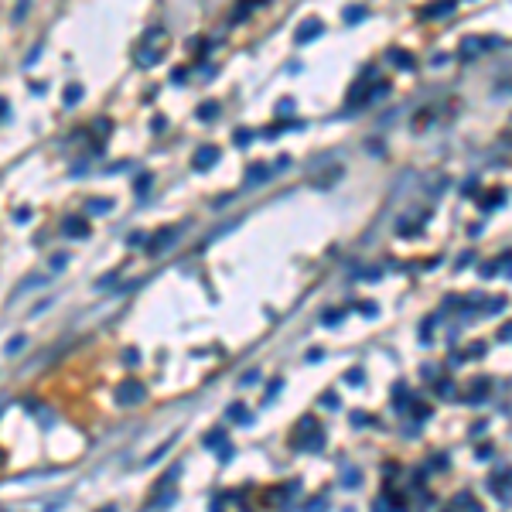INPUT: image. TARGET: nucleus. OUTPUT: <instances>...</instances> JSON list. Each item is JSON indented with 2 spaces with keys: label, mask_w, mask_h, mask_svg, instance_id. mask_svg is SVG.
Wrapping results in <instances>:
<instances>
[{
  "label": "nucleus",
  "mask_w": 512,
  "mask_h": 512,
  "mask_svg": "<svg viewBox=\"0 0 512 512\" xmlns=\"http://www.w3.org/2000/svg\"><path fill=\"white\" fill-rule=\"evenodd\" d=\"M393 406H396V410L406 406V386H403V382H396V400H393Z\"/></svg>",
  "instance_id": "bb28decb"
},
{
  "label": "nucleus",
  "mask_w": 512,
  "mask_h": 512,
  "mask_svg": "<svg viewBox=\"0 0 512 512\" xmlns=\"http://www.w3.org/2000/svg\"><path fill=\"white\" fill-rule=\"evenodd\" d=\"M150 181H154L150 174H140V178L134 181V191H137V195H147V191H150Z\"/></svg>",
  "instance_id": "b1692460"
},
{
  "label": "nucleus",
  "mask_w": 512,
  "mask_h": 512,
  "mask_svg": "<svg viewBox=\"0 0 512 512\" xmlns=\"http://www.w3.org/2000/svg\"><path fill=\"white\" fill-rule=\"evenodd\" d=\"M174 437H178V434H174ZM174 437H171V440H164V444H161V447H157V451H154L150 458H144V464H154V461H161V458H164V454L171 451V444H174Z\"/></svg>",
  "instance_id": "412c9836"
},
{
  "label": "nucleus",
  "mask_w": 512,
  "mask_h": 512,
  "mask_svg": "<svg viewBox=\"0 0 512 512\" xmlns=\"http://www.w3.org/2000/svg\"><path fill=\"white\" fill-rule=\"evenodd\" d=\"M277 113H284V116L294 113V103H291V99H280V103H277Z\"/></svg>",
  "instance_id": "a19ab883"
},
{
  "label": "nucleus",
  "mask_w": 512,
  "mask_h": 512,
  "mask_svg": "<svg viewBox=\"0 0 512 512\" xmlns=\"http://www.w3.org/2000/svg\"><path fill=\"white\" fill-rule=\"evenodd\" d=\"M239 382H243V386H253V382H260V372H256V369H253V372H246V376H243V379H239Z\"/></svg>",
  "instance_id": "58836bf2"
},
{
  "label": "nucleus",
  "mask_w": 512,
  "mask_h": 512,
  "mask_svg": "<svg viewBox=\"0 0 512 512\" xmlns=\"http://www.w3.org/2000/svg\"><path fill=\"white\" fill-rule=\"evenodd\" d=\"M393 65H400V69H413L417 62H413V55L410 52H403V48H389V55H386Z\"/></svg>",
  "instance_id": "1a4fd4ad"
},
{
  "label": "nucleus",
  "mask_w": 512,
  "mask_h": 512,
  "mask_svg": "<svg viewBox=\"0 0 512 512\" xmlns=\"http://www.w3.org/2000/svg\"><path fill=\"white\" fill-rule=\"evenodd\" d=\"M382 96H389V82H379V85H376V89L369 92V96H366V99H362V103H379Z\"/></svg>",
  "instance_id": "aec40b11"
},
{
  "label": "nucleus",
  "mask_w": 512,
  "mask_h": 512,
  "mask_svg": "<svg viewBox=\"0 0 512 512\" xmlns=\"http://www.w3.org/2000/svg\"><path fill=\"white\" fill-rule=\"evenodd\" d=\"M157 58H161L157 52H140V55H137V65H154Z\"/></svg>",
  "instance_id": "473e14b6"
},
{
  "label": "nucleus",
  "mask_w": 512,
  "mask_h": 512,
  "mask_svg": "<svg viewBox=\"0 0 512 512\" xmlns=\"http://www.w3.org/2000/svg\"><path fill=\"white\" fill-rule=\"evenodd\" d=\"M85 209H89L92 216H106V212L113 209V202H109V198H89V202H85Z\"/></svg>",
  "instance_id": "f8f14e48"
},
{
  "label": "nucleus",
  "mask_w": 512,
  "mask_h": 512,
  "mask_svg": "<svg viewBox=\"0 0 512 512\" xmlns=\"http://www.w3.org/2000/svg\"><path fill=\"white\" fill-rule=\"evenodd\" d=\"M127 243H130V246H144L147 236H144V232H130V239H127Z\"/></svg>",
  "instance_id": "ea45409f"
},
{
  "label": "nucleus",
  "mask_w": 512,
  "mask_h": 512,
  "mask_svg": "<svg viewBox=\"0 0 512 512\" xmlns=\"http://www.w3.org/2000/svg\"><path fill=\"white\" fill-rule=\"evenodd\" d=\"M65 267H69V256H65V253H55V256H52V270L58 273V270H65Z\"/></svg>",
  "instance_id": "c756f323"
},
{
  "label": "nucleus",
  "mask_w": 512,
  "mask_h": 512,
  "mask_svg": "<svg viewBox=\"0 0 512 512\" xmlns=\"http://www.w3.org/2000/svg\"><path fill=\"white\" fill-rule=\"evenodd\" d=\"M468 263H475V253H461V260H458V267H468Z\"/></svg>",
  "instance_id": "a18cd8bd"
},
{
  "label": "nucleus",
  "mask_w": 512,
  "mask_h": 512,
  "mask_svg": "<svg viewBox=\"0 0 512 512\" xmlns=\"http://www.w3.org/2000/svg\"><path fill=\"white\" fill-rule=\"evenodd\" d=\"M495 273H499V267H492V263H488V267H482V277H495Z\"/></svg>",
  "instance_id": "09e8293b"
},
{
  "label": "nucleus",
  "mask_w": 512,
  "mask_h": 512,
  "mask_svg": "<svg viewBox=\"0 0 512 512\" xmlns=\"http://www.w3.org/2000/svg\"><path fill=\"white\" fill-rule=\"evenodd\" d=\"M321 31H324V24H321L318 17H311V21H304V24L297 27V34H294V45H307V41L321 38Z\"/></svg>",
  "instance_id": "39448f33"
},
{
  "label": "nucleus",
  "mask_w": 512,
  "mask_h": 512,
  "mask_svg": "<svg viewBox=\"0 0 512 512\" xmlns=\"http://www.w3.org/2000/svg\"><path fill=\"white\" fill-rule=\"evenodd\" d=\"M79 99H82V85H79V82H72V85L65 89V106H75Z\"/></svg>",
  "instance_id": "5701e85b"
},
{
  "label": "nucleus",
  "mask_w": 512,
  "mask_h": 512,
  "mask_svg": "<svg viewBox=\"0 0 512 512\" xmlns=\"http://www.w3.org/2000/svg\"><path fill=\"white\" fill-rule=\"evenodd\" d=\"M366 7H362V3H349V7H345V21H349V24H359V21H366Z\"/></svg>",
  "instance_id": "2eb2a0df"
},
{
  "label": "nucleus",
  "mask_w": 512,
  "mask_h": 512,
  "mask_svg": "<svg viewBox=\"0 0 512 512\" xmlns=\"http://www.w3.org/2000/svg\"><path fill=\"white\" fill-rule=\"evenodd\" d=\"M321 321L331 328V324H338V321H342V311H324V318H321Z\"/></svg>",
  "instance_id": "4c0bfd02"
},
{
  "label": "nucleus",
  "mask_w": 512,
  "mask_h": 512,
  "mask_svg": "<svg viewBox=\"0 0 512 512\" xmlns=\"http://www.w3.org/2000/svg\"><path fill=\"white\" fill-rule=\"evenodd\" d=\"M485 427H488V424H475V427H471V437H482V434H485Z\"/></svg>",
  "instance_id": "8fccbe9b"
},
{
  "label": "nucleus",
  "mask_w": 512,
  "mask_h": 512,
  "mask_svg": "<svg viewBox=\"0 0 512 512\" xmlns=\"http://www.w3.org/2000/svg\"><path fill=\"white\" fill-rule=\"evenodd\" d=\"M225 417H229V420H239V424H253V417L246 413V406H243V403H232V406L225 410Z\"/></svg>",
  "instance_id": "ddd939ff"
},
{
  "label": "nucleus",
  "mask_w": 512,
  "mask_h": 512,
  "mask_svg": "<svg viewBox=\"0 0 512 512\" xmlns=\"http://www.w3.org/2000/svg\"><path fill=\"white\" fill-rule=\"evenodd\" d=\"M359 482H362V471H359V468H352V464H345L342 485H345V488H359Z\"/></svg>",
  "instance_id": "4468645a"
},
{
  "label": "nucleus",
  "mask_w": 512,
  "mask_h": 512,
  "mask_svg": "<svg viewBox=\"0 0 512 512\" xmlns=\"http://www.w3.org/2000/svg\"><path fill=\"white\" fill-rule=\"evenodd\" d=\"M506 307V297H495V300H488V311H502Z\"/></svg>",
  "instance_id": "37998d69"
},
{
  "label": "nucleus",
  "mask_w": 512,
  "mask_h": 512,
  "mask_svg": "<svg viewBox=\"0 0 512 512\" xmlns=\"http://www.w3.org/2000/svg\"><path fill=\"white\" fill-rule=\"evenodd\" d=\"M488 488H492V492H495V495L502 499V506H509V488H506V471H502V482H499V478H492V485H488Z\"/></svg>",
  "instance_id": "f3484780"
},
{
  "label": "nucleus",
  "mask_w": 512,
  "mask_h": 512,
  "mask_svg": "<svg viewBox=\"0 0 512 512\" xmlns=\"http://www.w3.org/2000/svg\"><path fill=\"white\" fill-rule=\"evenodd\" d=\"M362 379H366V376H362V369H349V376H345V382H349V386H362Z\"/></svg>",
  "instance_id": "7c9ffc66"
},
{
  "label": "nucleus",
  "mask_w": 512,
  "mask_h": 512,
  "mask_svg": "<svg viewBox=\"0 0 512 512\" xmlns=\"http://www.w3.org/2000/svg\"><path fill=\"white\" fill-rule=\"evenodd\" d=\"M24 345H27V338H24V335H14V338L3 345V355H17V352H24Z\"/></svg>",
  "instance_id": "dca6fc26"
},
{
  "label": "nucleus",
  "mask_w": 512,
  "mask_h": 512,
  "mask_svg": "<svg viewBox=\"0 0 512 512\" xmlns=\"http://www.w3.org/2000/svg\"><path fill=\"white\" fill-rule=\"evenodd\" d=\"M475 191H478V181H475V178H468V185H464V195H475Z\"/></svg>",
  "instance_id": "c03bdc74"
},
{
  "label": "nucleus",
  "mask_w": 512,
  "mask_h": 512,
  "mask_svg": "<svg viewBox=\"0 0 512 512\" xmlns=\"http://www.w3.org/2000/svg\"><path fill=\"white\" fill-rule=\"evenodd\" d=\"M321 406H328V410H338V406H342L338 393H324V396H321Z\"/></svg>",
  "instance_id": "cd10ccee"
},
{
  "label": "nucleus",
  "mask_w": 512,
  "mask_h": 512,
  "mask_svg": "<svg viewBox=\"0 0 512 512\" xmlns=\"http://www.w3.org/2000/svg\"><path fill=\"white\" fill-rule=\"evenodd\" d=\"M219 116V103H202L198 106V120H216Z\"/></svg>",
  "instance_id": "6ab92c4d"
},
{
  "label": "nucleus",
  "mask_w": 512,
  "mask_h": 512,
  "mask_svg": "<svg viewBox=\"0 0 512 512\" xmlns=\"http://www.w3.org/2000/svg\"><path fill=\"white\" fill-rule=\"evenodd\" d=\"M222 440H225V427H219V431H212V434L205 437V447H219Z\"/></svg>",
  "instance_id": "a878e982"
},
{
  "label": "nucleus",
  "mask_w": 512,
  "mask_h": 512,
  "mask_svg": "<svg viewBox=\"0 0 512 512\" xmlns=\"http://www.w3.org/2000/svg\"><path fill=\"white\" fill-rule=\"evenodd\" d=\"M246 178H249V181H246L249 188H260V185H267V181H270V167H267V164H253Z\"/></svg>",
  "instance_id": "6e6552de"
},
{
  "label": "nucleus",
  "mask_w": 512,
  "mask_h": 512,
  "mask_svg": "<svg viewBox=\"0 0 512 512\" xmlns=\"http://www.w3.org/2000/svg\"><path fill=\"white\" fill-rule=\"evenodd\" d=\"M509 335H512V328L509 324H502V328H499V342H509Z\"/></svg>",
  "instance_id": "de8ad7c7"
},
{
  "label": "nucleus",
  "mask_w": 512,
  "mask_h": 512,
  "mask_svg": "<svg viewBox=\"0 0 512 512\" xmlns=\"http://www.w3.org/2000/svg\"><path fill=\"white\" fill-rule=\"evenodd\" d=\"M62 232L72 236V239H89V236H92L89 222L82 219V216H65V219H62Z\"/></svg>",
  "instance_id": "7ed1b4c3"
},
{
  "label": "nucleus",
  "mask_w": 512,
  "mask_h": 512,
  "mask_svg": "<svg viewBox=\"0 0 512 512\" xmlns=\"http://www.w3.org/2000/svg\"><path fill=\"white\" fill-rule=\"evenodd\" d=\"M216 458H219L222 464H225V461H232V444H229V440H222V447H219V454H216Z\"/></svg>",
  "instance_id": "72a5a7b5"
},
{
  "label": "nucleus",
  "mask_w": 512,
  "mask_h": 512,
  "mask_svg": "<svg viewBox=\"0 0 512 512\" xmlns=\"http://www.w3.org/2000/svg\"><path fill=\"white\" fill-rule=\"evenodd\" d=\"M249 140H253V130H236V134H232V144L236 147H246Z\"/></svg>",
  "instance_id": "393cba45"
},
{
  "label": "nucleus",
  "mask_w": 512,
  "mask_h": 512,
  "mask_svg": "<svg viewBox=\"0 0 512 512\" xmlns=\"http://www.w3.org/2000/svg\"><path fill=\"white\" fill-rule=\"evenodd\" d=\"M451 506H454V509H482V506H478V499H475L471 492H458V495L451 499Z\"/></svg>",
  "instance_id": "9b49d317"
},
{
  "label": "nucleus",
  "mask_w": 512,
  "mask_h": 512,
  "mask_svg": "<svg viewBox=\"0 0 512 512\" xmlns=\"http://www.w3.org/2000/svg\"><path fill=\"white\" fill-rule=\"evenodd\" d=\"M427 417H431V406H427V403H413V420L420 424V420H427Z\"/></svg>",
  "instance_id": "c85d7f7f"
},
{
  "label": "nucleus",
  "mask_w": 512,
  "mask_h": 512,
  "mask_svg": "<svg viewBox=\"0 0 512 512\" xmlns=\"http://www.w3.org/2000/svg\"><path fill=\"white\" fill-rule=\"evenodd\" d=\"M352 424H355V427H362V424H372V417L362 413V410H352Z\"/></svg>",
  "instance_id": "c9c22d12"
},
{
  "label": "nucleus",
  "mask_w": 512,
  "mask_h": 512,
  "mask_svg": "<svg viewBox=\"0 0 512 512\" xmlns=\"http://www.w3.org/2000/svg\"><path fill=\"white\" fill-rule=\"evenodd\" d=\"M116 277H120V270H109V273H103V277L96 280V291H106V287H113V284H116Z\"/></svg>",
  "instance_id": "4be33fe9"
},
{
  "label": "nucleus",
  "mask_w": 512,
  "mask_h": 512,
  "mask_svg": "<svg viewBox=\"0 0 512 512\" xmlns=\"http://www.w3.org/2000/svg\"><path fill=\"white\" fill-rule=\"evenodd\" d=\"M506 202V191H492L485 202H482V212H495V205H502Z\"/></svg>",
  "instance_id": "a211bd4d"
},
{
  "label": "nucleus",
  "mask_w": 512,
  "mask_h": 512,
  "mask_svg": "<svg viewBox=\"0 0 512 512\" xmlns=\"http://www.w3.org/2000/svg\"><path fill=\"white\" fill-rule=\"evenodd\" d=\"M38 58H41V45H34V48L27 52V58H24V69H27V65H34Z\"/></svg>",
  "instance_id": "e433bc0d"
},
{
  "label": "nucleus",
  "mask_w": 512,
  "mask_h": 512,
  "mask_svg": "<svg viewBox=\"0 0 512 512\" xmlns=\"http://www.w3.org/2000/svg\"><path fill=\"white\" fill-rule=\"evenodd\" d=\"M280 389H284V379H273V382L267 386V403H273V396H277Z\"/></svg>",
  "instance_id": "2f4dec72"
},
{
  "label": "nucleus",
  "mask_w": 512,
  "mask_h": 512,
  "mask_svg": "<svg viewBox=\"0 0 512 512\" xmlns=\"http://www.w3.org/2000/svg\"><path fill=\"white\" fill-rule=\"evenodd\" d=\"M454 3H458V0H434V3L420 7V17H447V14L454 10Z\"/></svg>",
  "instance_id": "0eeeda50"
},
{
  "label": "nucleus",
  "mask_w": 512,
  "mask_h": 512,
  "mask_svg": "<svg viewBox=\"0 0 512 512\" xmlns=\"http://www.w3.org/2000/svg\"><path fill=\"white\" fill-rule=\"evenodd\" d=\"M488 386H492L488 379H475V389L468 393V400H464V403H471V406H478V403H485V389H488Z\"/></svg>",
  "instance_id": "9d476101"
},
{
  "label": "nucleus",
  "mask_w": 512,
  "mask_h": 512,
  "mask_svg": "<svg viewBox=\"0 0 512 512\" xmlns=\"http://www.w3.org/2000/svg\"><path fill=\"white\" fill-rule=\"evenodd\" d=\"M434 376H437V369H434L431 362H427V366H424V379H434Z\"/></svg>",
  "instance_id": "3c124183"
},
{
  "label": "nucleus",
  "mask_w": 512,
  "mask_h": 512,
  "mask_svg": "<svg viewBox=\"0 0 512 512\" xmlns=\"http://www.w3.org/2000/svg\"><path fill=\"white\" fill-rule=\"evenodd\" d=\"M24 10H27V0H21V3H17V14H14V21H24Z\"/></svg>",
  "instance_id": "49530a36"
},
{
  "label": "nucleus",
  "mask_w": 512,
  "mask_h": 512,
  "mask_svg": "<svg viewBox=\"0 0 512 512\" xmlns=\"http://www.w3.org/2000/svg\"><path fill=\"white\" fill-rule=\"evenodd\" d=\"M174 243H178V232H174V229H161V232H157V239H147V243H144V249L154 256V253H161V249L174 246Z\"/></svg>",
  "instance_id": "423d86ee"
},
{
  "label": "nucleus",
  "mask_w": 512,
  "mask_h": 512,
  "mask_svg": "<svg viewBox=\"0 0 512 512\" xmlns=\"http://www.w3.org/2000/svg\"><path fill=\"white\" fill-rule=\"evenodd\" d=\"M437 393H440V396H454V382H451V379H440V382H437Z\"/></svg>",
  "instance_id": "f704fd0d"
},
{
  "label": "nucleus",
  "mask_w": 512,
  "mask_h": 512,
  "mask_svg": "<svg viewBox=\"0 0 512 512\" xmlns=\"http://www.w3.org/2000/svg\"><path fill=\"white\" fill-rule=\"evenodd\" d=\"M297 427H300V434H304L300 447H304L307 454H318V451L324 447V434H321V427L314 424V417H304V420H300Z\"/></svg>",
  "instance_id": "f257e3e1"
},
{
  "label": "nucleus",
  "mask_w": 512,
  "mask_h": 512,
  "mask_svg": "<svg viewBox=\"0 0 512 512\" xmlns=\"http://www.w3.org/2000/svg\"><path fill=\"white\" fill-rule=\"evenodd\" d=\"M140 400H147V386L144 382H137V379H123V382L116 386V403L134 406V403H140Z\"/></svg>",
  "instance_id": "f03ea898"
},
{
  "label": "nucleus",
  "mask_w": 512,
  "mask_h": 512,
  "mask_svg": "<svg viewBox=\"0 0 512 512\" xmlns=\"http://www.w3.org/2000/svg\"><path fill=\"white\" fill-rule=\"evenodd\" d=\"M447 464H451V461H447V454H437V458H434V461H431V468H447Z\"/></svg>",
  "instance_id": "79ce46f5"
},
{
  "label": "nucleus",
  "mask_w": 512,
  "mask_h": 512,
  "mask_svg": "<svg viewBox=\"0 0 512 512\" xmlns=\"http://www.w3.org/2000/svg\"><path fill=\"white\" fill-rule=\"evenodd\" d=\"M219 164V147H198L195 150V157H191V167L195 171H209V167H216Z\"/></svg>",
  "instance_id": "20e7f679"
}]
</instances>
